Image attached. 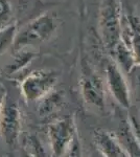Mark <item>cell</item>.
I'll return each instance as SVG.
<instances>
[{"label":"cell","instance_id":"6","mask_svg":"<svg viewBox=\"0 0 140 157\" xmlns=\"http://www.w3.org/2000/svg\"><path fill=\"white\" fill-rule=\"evenodd\" d=\"M78 134V128L73 116L58 118L50 123L47 127V135L53 156L60 157L62 155Z\"/></svg>","mask_w":140,"mask_h":157},{"label":"cell","instance_id":"14","mask_svg":"<svg viewBox=\"0 0 140 157\" xmlns=\"http://www.w3.org/2000/svg\"><path fill=\"white\" fill-rule=\"evenodd\" d=\"M23 150L32 157H53L42 143V140L35 134H27L23 138Z\"/></svg>","mask_w":140,"mask_h":157},{"label":"cell","instance_id":"12","mask_svg":"<svg viewBox=\"0 0 140 157\" xmlns=\"http://www.w3.org/2000/svg\"><path fill=\"white\" fill-rule=\"evenodd\" d=\"M131 104L140 111V64H135L126 75Z\"/></svg>","mask_w":140,"mask_h":157},{"label":"cell","instance_id":"15","mask_svg":"<svg viewBox=\"0 0 140 157\" xmlns=\"http://www.w3.org/2000/svg\"><path fill=\"white\" fill-rule=\"evenodd\" d=\"M36 56L37 55L35 52L26 50L25 48L19 50V52H15L14 59H13V62L7 65L6 68V75H13V73L22 70L24 67H26L27 65L32 62V60L36 58Z\"/></svg>","mask_w":140,"mask_h":157},{"label":"cell","instance_id":"1","mask_svg":"<svg viewBox=\"0 0 140 157\" xmlns=\"http://www.w3.org/2000/svg\"><path fill=\"white\" fill-rule=\"evenodd\" d=\"M123 6L120 0H101L98 10L99 35L108 52L121 40Z\"/></svg>","mask_w":140,"mask_h":157},{"label":"cell","instance_id":"3","mask_svg":"<svg viewBox=\"0 0 140 157\" xmlns=\"http://www.w3.org/2000/svg\"><path fill=\"white\" fill-rule=\"evenodd\" d=\"M80 87L82 98L86 105L99 111L105 109L106 82H104L103 78L85 57H83L81 61Z\"/></svg>","mask_w":140,"mask_h":157},{"label":"cell","instance_id":"4","mask_svg":"<svg viewBox=\"0 0 140 157\" xmlns=\"http://www.w3.org/2000/svg\"><path fill=\"white\" fill-rule=\"evenodd\" d=\"M59 75L53 69H39L29 73L20 84L23 98L29 103H37L55 89Z\"/></svg>","mask_w":140,"mask_h":157},{"label":"cell","instance_id":"21","mask_svg":"<svg viewBox=\"0 0 140 157\" xmlns=\"http://www.w3.org/2000/svg\"><path fill=\"white\" fill-rule=\"evenodd\" d=\"M20 157H32L30 154H28L27 153L26 151L25 150H22V152H21V155H20Z\"/></svg>","mask_w":140,"mask_h":157},{"label":"cell","instance_id":"18","mask_svg":"<svg viewBox=\"0 0 140 157\" xmlns=\"http://www.w3.org/2000/svg\"><path fill=\"white\" fill-rule=\"evenodd\" d=\"M12 16V4L9 0H0V29H3Z\"/></svg>","mask_w":140,"mask_h":157},{"label":"cell","instance_id":"2","mask_svg":"<svg viewBox=\"0 0 140 157\" xmlns=\"http://www.w3.org/2000/svg\"><path fill=\"white\" fill-rule=\"evenodd\" d=\"M57 29L58 21L55 16L49 13L40 15L18 30L12 46L13 50L16 52L27 46L39 45L48 41L55 35Z\"/></svg>","mask_w":140,"mask_h":157},{"label":"cell","instance_id":"9","mask_svg":"<svg viewBox=\"0 0 140 157\" xmlns=\"http://www.w3.org/2000/svg\"><path fill=\"white\" fill-rule=\"evenodd\" d=\"M121 40L131 48L135 63L140 64V17L135 14H126L123 17Z\"/></svg>","mask_w":140,"mask_h":157},{"label":"cell","instance_id":"23","mask_svg":"<svg viewBox=\"0 0 140 157\" xmlns=\"http://www.w3.org/2000/svg\"><path fill=\"white\" fill-rule=\"evenodd\" d=\"M53 157H55V156H53Z\"/></svg>","mask_w":140,"mask_h":157},{"label":"cell","instance_id":"22","mask_svg":"<svg viewBox=\"0 0 140 157\" xmlns=\"http://www.w3.org/2000/svg\"><path fill=\"white\" fill-rule=\"evenodd\" d=\"M3 98H4V93L0 92V111H1V106H2V102H3Z\"/></svg>","mask_w":140,"mask_h":157},{"label":"cell","instance_id":"5","mask_svg":"<svg viewBox=\"0 0 140 157\" xmlns=\"http://www.w3.org/2000/svg\"><path fill=\"white\" fill-rule=\"evenodd\" d=\"M21 134V109L17 100L6 93L0 111V137L6 145L15 146Z\"/></svg>","mask_w":140,"mask_h":157},{"label":"cell","instance_id":"19","mask_svg":"<svg viewBox=\"0 0 140 157\" xmlns=\"http://www.w3.org/2000/svg\"><path fill=\"white\" fill-rule=\"evenodd\" d=\"M128 121L130 125V129H131V132L140 148V116L135 114V113H132L129 116Z\"/></svg>","mask_w":140,"mask_h":157},{"label":"cell","instance_id":"7","mask_svg":"<svg viewBox=\"0 0 140 157\" xmlns=\"http://www.w3.org/2000/svg\"><path fill=\"white\" fill-rule=\"evenodd\" d=\"M106 85L111 95L123 108L129 109L132 106L128 81L126 75L114 63L109 62L106 66Z\"/></svg>","mask_w":140,"mask_h":157},{"label":"cell","instance_id":"10","mask_svg":"<svg viewBox=\"0 0 140 157\" xmlns=\"http://www.w3.org/2000/svg\"><path fill=\"white\" fill-rule=\"evenodd\" d=\"M63 105H64L63 93L53 89L37 102V112L40 117H49L57 113Z\"/></svg>","mask_w":140,"mask_h":157},{"label":"cell","instance_id":"13","mask_svg":"<svg viewBox=\"0 0 140 157\" xmlns=\"http://www.w3.org/2000/svg\"><path fill=\"white\" fill-rule=\"evenodd\" d=\"M114 134L118 138V140L123 144L126 150L128 151L130 157H140V148L131 132L129 121L124 123L123 127L119 128L118 132Z\"/></svg>","mask_w":140,"mask_h":157},{"label":"cell","instance_id":"17","mask_svg":"<svg viewBox=\"0 0 140 157\" xmlns=\"http://www.w3.org/2000/svg\"><path fill=\"white\" fill-rule=\"evenodd\" d=\"M60 157H84L82 143H81L78 134L73 138L70 145L66 148V150L63 152V154Z\"/></svg>","mask_w":140,"mask_h":157},{"label":"cell","instance_id":"16","mask_svg":"<svg viewBox=\"0 0 140 157\" xmlns=\"http://www.w3.org/2000/svg\"><path fill=\"white\" fill-rule=\"evenodd\" d=\"M17 32V26L12 23L0 29V56L9 48V46H13Z\"/></svg>","mask_w":140,"mask_h":157},{"label":"cell","instance_id":"11","mask_svg":"<svg viewBox=\"0 0 140 157\" xmlns=\"http://www.w3.org/2000/svg\"><path fill=\"white\" fill-rule=\"evenodd\" d=\"M110 55L113 58L114 63L120 68L121 71L124 75H127L131 70V68L136 64L131 48H130L123 40H120V41L117 43V45L110 52Z\"/></svg>","mask_w":140,"mask_h":157},{"label":"cell","instance_id":"20","mask_svg":"<svg viewBox=\"0 0 140 157\" xmlns=\"http://www.w3.org/2000/svg\"><path fill=\"white\" fill-rule=\"evenodd\" d=\"M89 157H105V156H104L103 154H101L100 152H99L97 149L94 147V149H93L92 151H91V153H90V155H89Z\"/></svg>","mask_w":140,"mask_h":157},{"label":"cell","instance_id":"8","mask_svg":"<svg viewBox=\"0 0 140 157\" xmlns=\"http://www.w3.org/2000/svg\"><path fill=\"white\" fill-rule=\"evenodd\" d=\"M93 143L94 147L105 157H130L123 144L110 131L96 129L93 132Z\"/></svg>","mask_w":140,"mask_h":157}]
</instances>
